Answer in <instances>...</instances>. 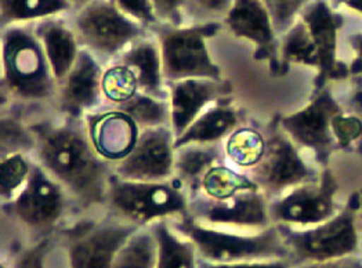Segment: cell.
<instances>
[{
    "mask_svg": "<svg viewBox=\"0 0 362 268\" xmlns=\"http://www.w3.org/2000/svg\"><path fill=\"white\" fill-rule=\"evenodd\" d=\"M69 23L81 47L103 65L117 62L133 43L153 35L129 18L117 1H88L74 13Z\"/></svg>",
    "mask_w": 362,
    "mask_h": 268,
    "instance_id": "5b68a950",
    "label": "cell"
},
{
    "mask_svg": "<svg viewBox=\"0 0 362 268\" xmlns=\"http://www.w3.org/2000/svg\"><path fill=\"white\" fill-rule=\"evenodd\" d=\"M223 23L234 36L255 45L256 60L269 61L275 75L284 74L279 61L278 35L272 27L264 1L235 0Z\"/></svg>",
    "mask_w": 362,
    "mask_h": 268,
    "instance_id": "2e32d148",
    "label": "cell"
},
{
    "mask_svg": "<svg viewBox=\"0 0 362 268\" xmlns=\"http://www.w3.org/2000/svg\"><path fill=\"white\" fill-rule=\"evenodd\" d=\"M139 228L108 216L81 220L61 230L69 268H114L118 252Z\"/></svg>",
    "mask_w": 362,
    "mask_h": 268,
    "instance_id": "9c48e42d",
    "label": "cell"
},
{
    "mask_svg": "<svg viewBox=\"0 0 362 268\" xmlns=\"http://www.w3.org/2000/svg\"><path fill=\"white\" fill-rule=\"evenodd\" d=\"M303 268H362V263L354 257H340L324 263H314Z\"/></svg>",
    "mask_w": 362,
    "mask_h": 268,
    "instance_id": "60d3db41",
    "label": "cell"
},
{
    "mask_svg": "<svg viewBox=\"0 0 362 268\" xmlns=\"http://www.w3.org/2000/svg\"><path fill=\"white\" fill-rule=\"evenodd\" d=\"M288 260H267V262H246L233 264H214L199 260L198 268H289Z\"/></svg>",
    "mask_w": 362,
    "mask_h": 268,
    "instance_id": "ab89813d",
    "label": "cell"
},
{
    "mask_svg": "<svg viewBox=\"0 0 362 268\" xmlns=\"http://www.w3.org/2000/svg\"><path fill=\"white\" fill-rule=\"evenodd\" d=\"M241 115L230 100H221L199 115L179 139L175 149L188 144H221L240 127Z\"/></svg>",
    "mask_w": 362,
    "mask_h": 268,
    "instance_id": "7402d4cb",
    "label": "cell"
},
{
    "mask_svg": "<svg viewBox=\"0 0 362 268\" xmlns=\"http://www.w3.org/2000/svg\"><path fill=\"white\" fill-rule=\"evenodd\" d=\"M267 146L266 136L255 127L240 126L224 141L226 159L235 168L252 170L260 163Z\"/></svg>",
    "mask_w": 362,
    "mask_h": 268,
    "instance_id": "484cf974",
    "label": "cell"
},
{
    "mask_svg": "<svg viewBox=\"0 0 362 268\" xmlns=\"http://www.w3.org/2000/svg\"><path fill=\"white\" fill-rule=\"evenodd\" d=\"M279 61L284 74L291 64L318 68V54L307 25L298 20L279 40Z\"/></svg>",
    "mask_w": 362,
    "mask_h": 268,
    "instance_id": "83f0119b",
    "label": "cell"
},
{
    "mask_svg": "<svg viewBox=\"0 0 362 268\" xmlns=\"http://www.w3.org/2000/svg\"><path fill=\"white\" fill-rule=\"evenodd\" d=\"M266 8L270 14L272 27L278 36L285 35L298 21L296 17L302 13L305 3L299 0H272L264 1Z\"/></svg>",
    "mask_w": 362,
    "mask_h": 268,
    "instance_id": "e575fe53",
    "label": "cell"
},
{
    "mask_svg": "<svg viewBox=\"0 0 362 268\" xmlns=\"http://www.w3.org/2000/svg\"><path fill=\"white\" fill-rule=\"evenodd\" d=\"M289 249L291 257L298 262L324 263L346 257L357 250L356 210L344 209L331 220L307 230L278 226Z\"/></svg>",
    "mask_w": 362,
    "mask_h": 268,
    "instance_id": "30bf717a",
    "label": "cell"
},
{
    "mask_svg": "<svg viewBox=\"0 0 362 268\" xmlns=\"http://www.w3.org/2000/svg\"><path fill=\"white\" fill-rule=\"evenodd\" d=\"M170 104V129L175 139L199 118L211 105L230 100L233 86L228 81L211 79H185L168 83Z\"/></svg>",
    "mask_w": 362,
    "mask_h": 268,
    "instance_id": "d6986e66",
    "label": "cell"
},
{
    "mask_svg": "<svg viewBox=\"0 0 362 268\" xmlns=\"http://www.w3.org/2000/svg\"><path fill=\"white\" fill-rule=\"evenodd\" d=\"M346 6L362 13V0H349L346 1Z\"/></svg>",
    "mask_w": 362,
    "mask_h": 268,
    "instance_id": "ee69618b",
    "label": "cell"
},
{
    "mask_svg": "<svg viewBox=\"0 0 362 268\" xmlns=\"http://www.w3.org/2000/svg\"><path fill=\"white\" fill-rule=\"evenodd\" d=\"M104 65L90 52L82 49L71 72L59 88V108L65 120H83L98 111L103 95Z\"/></svg>",
    "mask_w": 362,
    "mask_h": 268,
    "instance_id": "9a60e30c",
    "label": "cell"
},
{
    "mask_svg": "<svg viewBox=\"0 0 362 268\" xmlns=\"http://www.w3.org/2000/svg\"><path fill=\"white\" fill-rule=\"evenodd\" d=\"M270 201L260 191L242 192L226 201H214L201 194L191 198L189 217L197 223L221 230L263 231L274 226Z\"/></svg>",
    "mask_w": 362,
    "mask_h": 268,
    "instance_id": "7c38bea8",
    "label": "cell"
},
{
    "mask_svg": "<svg viewBox=\"0 0 362 268\" xmlns=\"http://www.w3.org/2000/svg\"><path fill=\"white\" fill-rule=\"evenodd\" d=\"M266 139L264 156L257 166L249 170L247 176L256 182L269 201L320 179L313 168L304 162L299 147L282 130L279 120L272 123Z\"/></svg>",
    "mask_w": 362,
    "mask_h": 268,
    "instance_id": "ba28073f",
    "label": "cell"
},
{
    "mask_svg": "<svg viewBox=\"0 0 362 268\" xmlns=\"http://www.w3.org/2000/svg\"><path fill=\"white\" fill-rule=\"evenodd\" d=\"M37 163L56 180L79 209L107 204L114 166L91 147L83 120L35 123Z\"/></svg>",
    "mask_w": 362,
    "mask_h": 268,
    "instance_id": "6da1fadb",
    "label": "cell"
},
{
    "mask_svg": "<svg viewBox=\"0 0 362 268\" xmlns=\"http://www.w3.org/2000/svg\"><path fill=\"white\" fill-rule=\"evenodd\" d=\"M101 88L104 98L115 107L130 101L140 93L134 74L119 62L110 64L104 69Z\"/></svg>",
    "mask_w": 362,
    "mask_h": 268,
    "instance_id": "4dcf8cb0",
    "label": "cell"
},
{
    "mask_svg": "<svg viewBox=\"0 0 362 268\" xmlns=\"http://www.w3.org/2000/svg\"><path fill=\"white\" fill-rule=\"evenodd\" d=\"M350 107L357 114V117L360 115V120H362V83L353 91V94L350 97Z\"/></svg>",
    "mask_w": 362,
    "mask_h": 268,
    "instance_id": "7bdbcfd3",
    "label": "cell"
},
{
    "mask_svg": "<svg viewBox=\"0 0 362 268\" xmlns=\"http://www.w3.org/2000/svg\"><path fill=\"white\" fill-rule=\"evenodd\" d=\"M33 161L25 153H13L1 158L0 197L3 205L11 202L30 179Z\"/></svg>",
    "mask_w": 362,
    "mask_h": 268,
    "instance_id": "1f68e13d",
    "label": "cell"
},
{
    "mask_svg": "<svg viewBox=\"0 0 362 268\" xmlns=\"http://www.w3.org/2000/svg\"><path fill=\"white\" fill-rule=\"evenodd\" d=\"M350 46L353 50L357 53V59L351 65V72L354 75H361L362 74V33L350 36Z\"/></svg>",
    "mask_w": 362,
    "mask_h": 268,
    "instance_id": "b9f144b4",
    "label": "cell"
},
{
    "mask_svg": "<svg viewBox=\"0 0 362 268\" xmlns=\"http://www.w3.org/2000/svg\"><path fill=\"white\" fill-rule=\"evenodd\" d=\"M175 134L170 127L141 130L132 153L114 166L127 181H168L175 175Z\"/></svg>",
    "mask_w": 362,
    "mask_h": 268,
    "instance_id": "5bb4252c",
    "label": "cell"
},
{
    "mask_svg": "<svg viewBox=\"0 0 362 268\" xmlns=\"http://www.w3.org/2000/svg\"><path fill=\"white\" fill-rule=\"evenodd\" d=\"M0 133L1 158L13 153L28 155L32 151H36L37 143L30 126H25V123L14 114H3Z\"/></svg>",
    "mask_w": 362,
    "mask_h": 268,
    "instance_id": "d6a6232c",
    "label": "cell"
},
{
    "mask_svg": "<svg viewBox=\"0 0 362 268\" xmlns=\"http://www.w3.org/2000/svg\"><path fill=\"white\" fill-rule=\"evenodd\" d=\"M156 238V268H198L199 256L194 243L179 235L169 221L151 226Z\"/></svg>",
    "mask_w": 362,
    "mask_h": 268,
    "instance_id": "cb8c5ba5",
    "label": "cell"
},
{
    "mask_svg": "<svg viewBox=\"0 0 362 268\" xmlns=\"http://www.w3.org/2000/svg\"><path fill=\"white\" fill-rule=\"evenodd\" d=\"M137 123L141 130L170 127L169 100H160L139 93L130 101L117 107Z\"/></svg>",
    "mask_w": 362,
    "mask_h": 268,
    "instance_id": "f546056e",
    "label": "cell"
},
{
    "mask_svg": "<svg viewBox=\"0 0 362 268\" xmlns=\"http://www.w3.org/2000/svg\"><path fill=\"white\" fill-rule=\"evenodd\" d=\"M332 133L339 148H347L362 136V120L356 115L339 114L332 120Z\"/></svg>",
    "mask_w": 362,
    "mask_h": 268,
    "instance_id": "8d00e7d4",
    "label": "cell"
},
{
    "mask_svg": "<svg viewBox=\"0 0 362 268\" xmlns=\"http://www.w3.org/2000/svg\"><path fill=\"white\" fill-rule=\"evenodd\" d=\"M156 238L151 226L139 228L124 242L114 268H156Z\"/></svg>",
    "mask_w": 362,
    "mask_h": 268,
    "instance_id": "f1b7e54d",
    "label": "cell"
},
{
    "mask_svg": "<svg viewBox=\"0 0 362 268\" xmlns=\"http://www.w3.org/2000/svg\"><path fill=\"white\" fill-rule=\"evenodd\" d=\"M224 23L191 24L180 28L160 27L155 36L160 46L166 85L185 79L223 81V71L211 59L208 40Z\"/></svg>",
    "mask_w": 362,
    "mask_h": 268,
    "instance_id": "8992f818",
    "label": "cell"
},
{
    "mask_svg": "<svg viewBox=\"0 0 362 268\" xmlns=\"http://www.w3.org/2000/svg\"><path fill=\"white\" fill-rule=\"evenodd\" d=\"M33 30L45 49L49 65L60 88L82 50L75 30L71 23H66L61 17L35 23Z\"/></svg>",
    "mask_w": 362,
    "mask_h": 268,
    "instance_id": "ffe728a7",
    "label": "cell"
},
{
    "mask_svg": "<svg viewBox=\"0 0 362 268\" xmlns=\"http://www.w3.org/2000/svg\"><path fill=\"white\" fill-rule=\"evenodd\" d=\"M169 223L179 235L194 243L199 260L208 263L233 264L286 260L291 257L278 226H272L259 233L242 234L199 224L189 216Z\"/></svg>",
    "mask_w": 362,
    "mask_h": 268,
    "instance_id": "3957f363",
    "label": "cell"
},
{
    "mask_svg": "<svg viewBox=\"0 0 362 268\" xmlns=\"http://www.w3.org/2000/svg\"><path fill=\"white\" fill-rule=\"evenodd\" d=\"M50 238L39 239L35 245L25 249L17 259L16 268H45V256L49 249Z\"/></svg>",
    "mask_w": 362,
    "mask_h": 268,
    "instance_id": "f35d334b",
    "label": "cell"
},
{
    "mask_svg": "<svg viewBox=\"0 0 362 268\" xmlns=\"http://www.w3.org/2000/svg\"><path fill=\"white\" fill-rule=\"evenodd\" d=\"M226 159L224 143L221 144H188L175 149V175L191 198L199 194L204 176L213 166Z\"/></svg>",
    "mask_w": 362,
    "mask_h": 268,
    "instance_id": "603a6c76",
    "label": "cell"
},
{
    "mask_svg": "<svg viewBox=\"0 0 362 268\" xmlns=\"http://www.w3.org/2000/svg\"><path fill=\"white\" fill-rule=\"evenodd\" d=\"M69 202L72 201L66 191L37 162H33L27 184L1 210L4 217L49 238L47 235L60 226Z\"/></svg>",
    "mask_w": 362,
    "mask_h": 268,
    "instance_id": "52a82bcc",
    "label": "cell"
},
{
    "mask_svg": "<svg viewBox=\"0 0 362 268\" xmlns=\"http://www.w3.org/2000/svg\"><path fill=\"white\" fill-rule=\"evenodd\" d=\"M260 191L256 182L235 168L218 163L208 170L199 187V194L214 201H226L242 192Z\"/></svg>",
    "mask_w": 362,
    "mask_h": 268,
    "instance_id": "4316f807",
    "label": "cell"
},
{
    "mask_svg": "<svg viewBox=\"0 0 362 268\" xmlns=\"http://www.w3.org/2000/svg\"><path fill=\"white\" fill-rule=\"evenodd\" d=\"M153 36L155 35L133 43L117 62L127 66L134 74L140 93L160 100H169L160 46Z\"/></svg>",
    "mask_w": 362,
    "mask_h": 268,
    "instance_id": "44dd1931",
    "label": "cell"
},
{
    "mask_svg": "<svg viewBox=\"0 0 362 268\" xmlns=\"http://www.w3.org/2000/svg\"><path fill=\"white\" fill-rule=\"evenodd\" d=\"M83 123L91 147L112 166L132 153L141 134L137 123L117 107L91 112Z\"/></svg>",
    "mask_w": 362,
    "mask_h": 268,
    "instance_id": "e0dca14e",
    "label": "cell"
},
{
    "mask_svg": "<svg viewBox=\"0 0 362 268\" xmlns=\"http://www.w3.org/2000/svg\"><path fill=\"white\" fill-rule=\"evenodd\" d=\"M72 8L66 0H1L0 23L1 30L10 25L39 23L47 18L60 17Z\"/></svg>",
    "mask_w": 362,
    "mask_h": 268,
    "instance_id": "d4e9b609",
    "label": "cell"
},
{
    "mask_svg": "<svg viewBox=\"0 0 362 268\" xmlns=\"http://www.w3.org/2000/svg\"><path fill=\"white\" fill-rule=\"evenodd\" d=\"M300 18L310 30L318 54L315 91L324 89L328 81L347 78L350 68L336 61V35L343 24L341 16L334 14L328 3L314 1L304 6Z\"/></svg>",
    "mask_w": 362,
    "mask_h": 268,
    "instance_id": "ac0fdd59",
    "label": "cell"
},
{
    "mask_svg": "<svg viewBox=\"0 0 362 268\" xmlns=\"http://www.w3.org/2000/svg\"><path fill=\"white\" fill-rule=\"evenodd\" d=\"M1 88L24 103H43L59 94L45 49L33 25H10L1 30Z\"/></svg>",
    "mask_w": 362,
    "mask_h": 268,
    "instance_id": "7a4b0ae2",
    "label": "cell"
},
{
    "mask_svg": "<svg viewBox=\"0 0 362 268\" xmlns=\"http://www.w3.org/2000/svg\"><path fill=\"white\" fill-rule=\"evenodd\" d=\"M234 1L230 0H198V1H184V16L185 25L191 24H208L218 21V17H223V21L228 11L231 10Z\"/></svg>",
    "mask_w": 362,
    "mask_h": 268,
    "instance_id": "836d02e7",
    "label": "cell"
},
{
    "mask_svg": "<svg viewBox=\"0 0 362 268\" xmlns=\"http://www.w3.org/2000/svg\"><path fill=\"white\" fill-rule=\"evenodd\" d=\"M337 184L331 170L325 169L320 179L293 188L285 195L272 199L269 205L274 226H320L331 220L334 213V194Z\"/></svg>",
    "mask_w": 362,
    "mask_h": 268,
    "instance_id": "4fadbf2b",
    "label": "cell"
},
{
    "mask_svg": "<svg viewBox=\"0 0 362 268\" xmlns=\"http://www.w3.org/2000/svg\"><path fill=\"white\" fill-rule=\"evenodd\" d=\"M155 14L162 27L180 28L185 25L184 1L179 0H155Z\"/></svg>",
    "mask_w": 362,
    "mask_h": 268,
    "instance_id": "74e56055",
    "label": "cell"
},
{
    "mask_svg": "<svg viewBox=\"0 0 362 268\" xmlns=\"http://www.w3.org/2000/svg\"><path fill=\"white\" fill-rule=\"evenodd\" d=\"M191 197L176 179L127 181L112 175L107 204L110 216L136 227L189 216Z\"/></svg>",
    "mask_w": 362,
    "mask_h": 268,
    "instance_id": "277c9868",
    "label": "cell"
},
{
    "mask_svg": "<svg viewBox=\"0 0 362 268\" xmlns=\"http://www.w3.org/2000/svg\"><path fill=\"white\" fill-rule=\"evenodd\" d=\"M117 4L129 18H132L137 24L143 25L144 28L151 30L152 33H155V30L162 27L155 14L153 1H150V0H117Z\"/></svg>",
    "mask_w": 362,
    "mask_h": 268,
    "instance_id": "d590c367",
    "label": "cell"
},
{
    "mask_svg": "<svg viewBox=\"0 0 362 268\" xmlns=\"http://www.w3.org/2000/svg\"><path fill=\"white\" fill-rule=\"evenodd\" d=\"M340 112V105L333 98L332 93L324 88L315 93L311 103L303 110L278 120L282 130L298 147L313 151L317 162L327 166L331 153L337 148L332 120Z\"/></svg>",
    "mask_w": 362,
    "mask_h": 268,
    "instance_id": "8fae6325",
    "label": "cell"
},
{
    "mask_svg": "<svg viewBox=\"0 0 362 268\" xmlns=\"http://www.w3.org/2000/svg\"><path fill=\"white\" fill-rule=\"evenodd\" d=\"M361 210H362V204H361Z\"/></svg>",
    "mask_w": 362,
    "mask_h": 268,
    "instance_id": "f6af8a7d",
    "label": "cell"
}]
</instances>
